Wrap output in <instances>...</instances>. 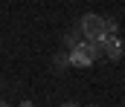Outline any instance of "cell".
I'll use <instances>...</instances> for the list:
<instances>
[{
  "mask_svg": "<svg viewBox=\"0 0 125 107\" xmlns=\"http://www.w3.org/2000/svg\"><path fill=\"white\" fill-rule=\"evenodd\" d=\"M87 107H96V104H87Z\"/></svg>",
  "mask_w": 125,
  "mask_h": 107,
  "instance_id": "cell-8",
  "label": "cell"
},
{
  "mask_svg": "<svg viewBox=\"0 0 125 107\" xmlns=\"http://www.w3.org/2000/svg\"><path fill=\"white\" fill-rule=\"evenodd\" d=\"M79 29H82V35L87 38V41H93V43H99V46H105L108 29H105V17H102V15L87 12V15L79 20ZM102 52H105V49H102Z\"/></svg>",
  "mask_w": 125,
  "mask_h": 107,
  "instance_id": "cell-1",
  "label": "cell"
},
{
  "mask_svg": "<svg viewBox=\"0 0 125 107\" xmlns=\"http://www.w3.org/2000/svg\"><path fill=\"white\" fill-rule=\"evenodd\" d=\"M21 107H32V101H21Z\"/></svg>",
  "mask_w": 125,
  "mask_h": 107,
  "instance_id": "cell-6",
  "label": "cell"
},
{
  "mask_svg": "<svg viewBox=\"0 0 125 107\" xmlns=\"http://www.w3.org/2000/svg\"><path fill=\"white\" fill-rule=\"evenodd\" d=\"M52 64H55V70H67V67H73V64H70V52H55Z\"/></svg>",
  "mask_w": 125,
  "mask_h": 107,
  "instance_id": "cell-3",
  "label": "cell"
},
{
  "mask_svg": "<svg viewBox=\"0 0 125 107\" xmlns=\"http://www.w3.org/2000/svg\"><path fill=\"white\" fill-rule=\"evenodd\" d=\"M82 41H84V38H82V29H73V32H70V35H67V46H70V49H73V46H79V43H82Z\"/></svg>",
  "mask_w": 125,
  "mask_h": 107,
  "instance_id": "cell-4",
  "label": "cell"
},
{
  "mask_svg": "<svg viewBox=\"0 0 125 107\" xmlns=\"http://www.w3.org/2000/svg\"><path fill=\"white\" fill-rule=\"evenodd\" d=\"M105 29H108V35H116V29H119L116 17H105Z\"/></svg>",
  "mask_w": 125,
  "mask_h": 107,
  "instance_id": "cell-5",
  "label": "cell"
},
{
  "mask_svg": "<svg viewBox=\"0 0 125 107\" xmlns=\"http://www.w3.org/2000/svg\"><path fill=\"white\" fill-rule=\"evenodd\" d=\"M64 107H79V104H73V101H67V104H64Z\"/></svg>",
  "mask_w": 125,
  "mask_h": 107,
  "instance_id": "cell-7",
  "label": "cell"
},
{
  "mask_svg": "<svg viewBox=\"0 0 125 107\" xmlns=\"http://www.w3.org/2000/svg\"><path fill=\"white\" fill-rule=\"evenodd\" d=\"M102 49H105V58H108V61H119V58H122V41L116 35L105 38V46H102Z\"/></svg>",
  "mask_w": 125,
  "mask_h": 107,
  "instance_id": "cell-2",
  "label": "cell"
}]
</instances>
